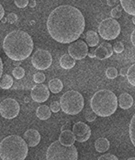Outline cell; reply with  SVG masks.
<instances>
[{"mask_svg": "<svg viewBox=\"0 0 135 160\" xmlns=\"http://www.w3.org/2000/svg\"><path fill=\"white\" fill-rule=\"evenodd\" d=\"M75 140L76 139H75L74 133L71 130H64L59 136V141L64 145H73Z\"/></svg>", "mask_w": 135, "mask_h": 160, "instance_id": "16", "label": "cell"}, {"mask_svg": "<svg viewBox=\"0 0 135 160\" xmlns=\"http://www.w3.org/2000/svg\"><path fill=\"white\" fill-rule=\"evenodd\" d=\"M127 73H128L127 67H123L121 70H120V75H121V76H127Z\"/></svg>", "mask_w": 135, "mask_h": 160, "instance_id": "36", "label": "cell"}, {"mask_svg": "<svg viewBox=\"0 0 135 160\" xmlns=\"http://www.w3.org/2000/svg\"><path fill=\"white\" fill-rule=\"evenodd\" d=\"M20 106L15 99L6 98L1 101L0 104V112L1 116L5 119H13L19 114Z\"/></svg>", "mask_w": 135, "mask_h": 160, "instance_id": "9", "label": "cell"}, {"mask_svg": "<svg viewBox=\"0 0 135 160\" xmlns=\"http://www.w3.org/2000/svg\"><path fill=\"white\" fill-rule=\"evenodd\" d=\"M95 149L97 150V152H106L110 147V143L106 138H98L95 141Z\"/></svg>", "mask_w": 135, "mask_h": 160, "instance_id": "21", "label": "cell"}, {"mask_svg": "<svg viewBox=\"0 0 135 160\" xmlns=\"http://www.w3.org/2000/svg\"><path fill=\"white\" fill-rule=\"evenodd\" d=\"M73 133L76 141L78 142H85L90 138L91 135V130H90L89 126L84 122H76L73 125Z\"/></svg>", "mask_w": 135, "mask_h": 160, "instance_id": "11", "label": "cell"}, {"mask_svg": "<svg viewBox=\"0 0 135 160\" xmlns=\"http://www.w3.org/2000/svg\"><path fill=\"white\" fill-rule=\"evenodd\" d=\"M49 35L59 43H72L81 36L85 19L81 11L71 5H60L52 10L47 18Z\"/></svg>", "mask_w": 135, "mask_h": 160, "instance_id": "1", "label": "cell"}, {"mask_svg": "<svg viewBox=\"0 0 135 160\" xmlns=\"http://www.w3.org/2000/svg\"><path fill=\"white\" fill-rule=\"evenodd\" d=\"M78 152L74 145H64L57 140L49 145L46 160H77Z\"/></svg>", "mask_w": 135, "mask_h": 160, "instance_id": "5", "label": "cell"}, {"mask_svg": "<svg viewBox=\"0 0 135 160\" xmlns=\"http://www.w3.org/2000/svg\"><path fill=\"white\" fill-rule=\"evenodd\" d=\"M4 14H5L4 7L2 6V5H0V18L3 19V18H4Z\"/></svg>", "mask_w": 135, "mask_h": 160, "instance_id": "37", "label": "cell"}, {"mask_svg": "<svg viewBox=\"0 0 135 160\" xmlns=\"http://www.w3.org/2000/svg\"><path fill=\"white\" fill-rule=\"evenodd\" d=\"M28 5H29V6L31 7V8H33V7L36 6V2H35V0H30Z\"/></svg>", "mask_w": 135, "mask_h": 160, "instance_id": "39", "label": "cell"}, {"mask_svg": "<svg viewBox=\"0 0 135 160\" xmlns=\"http://www.w3.org/2000/svg\"><path fill=\"white\" fill-rule=\"evenodd\" d=\"M120 3L125 12L135 16V0H120Z\"/></svg>", "mask_w": 135, "mask_h": 160, "instance_id": "19", "label": "cell"}, {"mask_svg": "<svg viewBox=\"0 0 135 160\" xmlns=\"http://www.w3.org/2000/svg\"><path fill=\"white\" fill-rule=\"evenodd\" d=\"M131 43H132V45L135 47V29L132 31V33H131Z\"/></svg>", "mask_w": 135, "mask_h": 160, "instance_id": "38", "label": "cell"}, {"mask_svg": "<svg viewBox=\"0 0 135 160\" xmlns=\"http://www.w3.org/2000/svg\"><path fill=\"white\" fill-rule=\"evenodd\" d=\"M7 21L10 23V24H14V23H16L17 22V19H18V17H17V15L15 14V13H9L8 15H7Z\"/></svg>", "mask_w": 135, "mask_h": 160, "instance_id": "35", "label": "cell"}, {"mask_svg": "<svg viewBox=\"0 0 135 160\" xmlns=\"http://www.w3.org/2000/svg\"><path fill=\"white\" fill-rule=\"evenodd\" d=\"M121 6L120 5H117L116 7L113 8L111 10V12H110V14H111V18H114V19H117L119 17H121Z\"/></svg>", "mask_w": 135, "mask_h": 160, "instance_id": "28", "label": "cell"}, {"mask_svg": "<svg viewBox=\"0 0 135 160\" xmlns=\"http://www.w3.org/2000/svg\"><path fill=\"white\" fill-rule=\"evenodd\" d=\"M31 63L34 68L38 70H45L52 64V56L49 51L45 49L36 50L31 57Z\"/></svg>", "mask_w": 135, "mask_h": 160, "instance_id": "8", "label": "cell"}, {"mask_svg": "<svg viewBox=\"0 0 135 160\" xmlns=\"http://www.w3.org/2000/svg\"><path fill=\"white\" fill-rule=\"evenodd\" d=\"M12 74L16 79H22L24 77V75H25V70L22 67L17 66V67H15L13 69Z\"/></svg>", "mask_w": 135, "mask_h": 160, "instance_id": "26", "label": "cell"}, {"mask_svg": "<svg viewBox=\"0 0 135 160\" xmlns=\"http://www.w3.org/2000/svg\"><path fill=\"white\" fill-rule=\"evenodd\" d=\"M113 50L116 53H121V52H123V50H124V45H123V43L120 42V41L115 42L114 45H113Z\"/></svg>", "mask_w": 135, "mask_h": 160, "instance_id": "30", "label": "cell"}, {"mask_svg": "<svg viewBox=\"0 0 135 160\" xmlns=\"http://www.w3.org/2000/svg\"><path fill=\"white\" fill-rule=\"evenodd\" d=\"M23 137L25 139V141L27 142L28 146L30 147L37 146L40 140H41V136H40L39 132L35 129H28L27 131H25Z\"/></svg>", "mask_w": 135, "mask_h": 160, "instance_id": "14", "label": "cell"}, {"mask_svg": "<svg viewBox=\"0 0 135 160\" xmlns=\"http://www.w3.org/2000/svg\"><path fill=\"white\" fill-rule=\"evenodd\" d=\"M36 116L41 120H47L51 116V109L46 105H41L36 110Z\"/></svg>", "mask_w": 135, "mask_h": 160, "instance_id": "18", "label": "cell"}, {"mask_svg": "<svg viewBox=\"0 0 135 160\" xmlns=\"http://www.w3.org/2000/svg\"><path fill=\"white\" fill-rule=\"evenodd\" d=\"M105 74H106V77L109 79H114L117 77L118 75V71L115 67H108L105 71Z\"/></svg>", "mask_w": 135, "mask_h": 160, "instance_id": "27", "label": "cell"}, {"mask_svg": "<svg viewBox=\"0 0 135 160\" xmlns=\"http://www.w3.org/2000/svg\"><path fill=\"white\" fill-rule=\"evenodd\" d=\"M129 136H130V140H131L132 144L135 147V114L133 115V117L129 124Z\"/></svg>", "mask_w": 135, "mask_h": 160, "instance_id": "25", "label": "cell"}, {"mask_svg": "<svg viewBox=\"0 0 135 160\" xmlns=\"http://www.w3.org/2000/svg\"><path fill=\"white\" fill-rule=\"evenodd\" d=\"M118 105L122 109H129L133 105V98L128 93H122L118 97Z\"/></svg>", "mask_w": 135, "mask_h": 160, "instance_id": "15", "label": "cell"}, {"mask_svg": "<svg viewBox=\"0 0 135 160\" xmlns=\"http://www.w3.org/2000/svg\"><path fill=\"white\" fill-rule=\"evenodd\" d=\"M95 118H96V114H95L93 111H87L85 113V119H86V121L92 122L95 120Z\"/></svg>", "mask_w": 135, "mask_h": 160, "instance_id": "34", "label": "cell"}, {"mask_svg": "<svg viewBox=\"0 0 135 160\" xmlns=\"http://www.w3.org/2000/svg\"><path fill=\"white\" fill-rule=\"evenodd\" d=\"M121 31L120 24L114 18H106L98 25V32L104 40H113Z\"/></svg>", "mask_w": 135, "mask_h": 160, "instance_id": "7", "label": "cell"}, {"mask_svg": "<svg viewBox=\"0 0 135 160\" xmlns=\"http://www.w3.org/2000/svg\"><path fill=\"white\" fill-rule=\"evenodd\" d=\"M127 160H135V157H131V158H129V159H127Z\"/></svg>", "mask_w": 135, "mask_h": 160, "instance_id": "43", "label": "cell"}, {"mask_svg": "<svg viewBox=\"0 0 135 160\" xmlns=\"http://www.w3.org/2000/svg\"><path fill=\"white\" fill-rule=\"evenodd\" d=\"M68 54L75 60H81L88 55V44L82 40H76L69 45Z\"/></svg>", "mask_w": 135, "mask_h": 160, "instance_id": "10", "label": "cell"}, {"mask_svg": "<svg viewBox=\"0 0 135 160\" xmlns=\"http://www.w3.org/2000/svg\"><path fill=\"white\" fill-rule=\"evenodd\" d=\"M31 98L33 101L43 103L49 98V89L44 84H37L31 89Z\"/></svg>", "mask_w": 135, "mask_h": 160, "instance_id": "12", "label": "cell"}, {"mask_svg": "<svg viewBox=\"0 0 135 160\" xmlns=\"http://www.w3.org/2000/svg\"><path fill=\"white\" fill-rule=\"evenodd\" d=\"M97 160H118V158L113 154L106 153V154L101 155V156H100Z\"/></svg>", "mask_w": 135, "mask_h": 160, "instance_id": "33", "label": "cell"}, {"mask_svg": "<svg viewBox=\"0 0 135 160\" xmlns=\"http://www.w3.org/2000/svg\"><path fill=\"white\" fill-rule=\"evenodd\" d=\"M50 109H51L52 112H55V113L59 112V110L61 109V105H60V102H57V101L51 102V104H50Z\"/></svg>", "mask_w": 135, "mask_h": 160, "instance_id": "31", "label": "cell"}, {"mask_svg": "<svg viewBox=\"0 0 135 160\" xmlns=\"http://www.w3.org/2000/svg\"><path fill=\"white\" fill-rule=\"evenodd\" d=\"M132 22H133V24L135 25V16H133V18H132Z\"/></svg>", "mask_w": 135, "mask_h": 160, "instance_id": "42", "label": "cell"}, {"mask_svg": "<svg viewBox=\"0 0 135 160\" xmlns=\"http://www.w3.org/2000/svg\"><path fill=\"white\" fill-rule=\"evenodd\" d=\"M28 154V144L18 135H9L2 139L0 155L2 160H25Z\"/></svg>", "mask_w": 135, "mask_h": 160, "instance_id": "3", "label": "cell"}, {"mask_svg": "<svg viewBox=\"0 0 135 160\" xmlns=\"http://www.w3.org/2000/svg\"><path fill=\"white\" fill-rule=\"evenodd\" d=\"M107 4L109 6H113V5L116 4V0H107Z\"/></svg>", "mask_w": 135, "mask_h": 160, "instance_id": "40", "label": "cell"}, {"mask_svg": "<svg viewBox=\"0 0 135 160\" xmlns=\"http://www.w3.org/2000/svg\"><path fill=\"white\" fill-rule=\"evenodd\" d=\"M14 3L18 8H25L29 4V0H14Z\"/></svg>", "mask_w": 135, "mask_h": 160, "instance_id": "32", "label": "cell"}, {"mask_svg": "<svg viewBox=\"0 0 135 160\" xmlns=\"http://www.w3.org/2000/svg\"><path fill=\"white\" fill-rule=\"evenodd\" d=\"M126 77L129 84H131L132 86L135 87V63L128 68V73Z\"/></svg>", "mask_w": 135, "mask_h": 160, "instance_id": "24", "label": "cell"}, {"mask_svg": "<svg viewBox=\"0 0 135 160\" xmlns=\"http://www.w3.org/2000/svg\"><path fill=\"white\" fill-rule=\"evenodd\" d=\"M60 105L63 112L69 115H76L82 111L84 107V98L78 91L70 90L61 96Z\"/></svg>", "mask_w": 135, "mask_h": 160, "instance_id": "6", "label": "cell"}, {"mask_svg": "<svg viewBox=\"0 0 135 160\" xmlns=\"http://www.w3.org/2000/svg\"><path fill=\"white\" fill-rule=\"evenodd\" d=\"M113 46L111 44L108 42H103L95 50V56L100 60L107 59L113 54Z\"/></svg>", "mask_w": 135, "mask_h": 160, "instance_id": "13", "label": "cell"}, {"mask_svg": "<svg viewBox=\"0 0 135 160\" xmlns=\"http://www.w3.org/2000/svg\"><path fill=\"white\" fill-rule=\"evenodd\" d=\"M3 50L14 61H21L30 56L33 50L31 36L22 30H14L8 33L3 40Z\"/></svg>", "mask_w": 135, "mask_h": 160, "instance_id": "2", "label": "cell"}, {"mask_svg": "<svg viewBox=\"0 0 135 160\" xmlns=\"http://www.w3.org/2000/svg\"><path fill=\"white\" fill-rule=\"evenodd\" d=\"M13 85V78L9 74H3L1 76V88L9 89Z\"/></svg>", "mask_w": 135, "mask_h": 160, "instance_id": "23", "label": "cell"}, {"mask_svg": "<svg viewBox=\"0 0 135 160\" xmlns=\"http://www.w3.org/2000/svg\"><path fill=\"white\" fill-rule=\"evenodd\" d=\"M59 63L63 69H71L75 66V59L72 58L69 54H64L60 57Z\"/></svg>", "mask_w": 135, "mask_h": 160, "instance_id": "17", "label": "cell"}, {"mask_svg": "<svg viewBox=\"0 0 135 160\" xmlns=\"http://www.w3.org/2000/svg\"><path fill=\"white\" fill-rule=\"evenodd\" d=\"M85 40H86V43L90 47H94L98 44L99 37L95 31H93V30H89V31H87L86 35H85Z\"/></svg>", "mask_w": 135, "mask_h": 160, "instance_id": "20", "label": "cell"}, {"mask_svg": "<svg viewBox=\"0 0 135 160\" xmlns=\"http://www.w3.org/2000/svg\"><path fill=\"white\" fill-rule=\"evenodd\" d=\"M45 80V75L42 72H37L33 75V81L38 84H42Z\"/></svg>", "mask_w": 135, "mask_h": 160, "instance_id": "29", "label": "cell"}, {"mask_svg": "<svg viewBox=\"0 0 135 160\" xmlns=\"http://www.w3.org/2000/svg\"><path fill=\"white\" fill-rule=\"evenodd\" d=\"M3 73V62H2V60L0 59V76L2 75Z\"/></svg>", "mask_w": 135, "mask_h": 160, "instance_id": "41", "label": "cell"}, {"mask_svg": "<svg viewBox=\"0 0 135 160\" xmlns=\"http://www.w3.org/2000/svg\"><path fill=\"white\" fill-rule=\"evenodd\" d=\"M118 98L111 90H99L90 100L92 111L100 117H107L116 111Z\"/></svg>", "mask_w": 135, "mask_h": 160, "instance_id": "4", "label": "cell"}, {"mask_svg": "<svg viewBox=\"0 0 135 160\" xmlns=\"http://www.w3.org/2000/svg\"><path fill=\"white\" fill-rule=\"evenodd\" d=\"M49 90L51 91L52 93H59L61 90L63 89V83L60 79L58 78H54V79H51L49 81Z\"/></svg>", "mask_w": 135, "mask_h": 160, "instance_id": "22", "label": "cell"}]
</instances>
